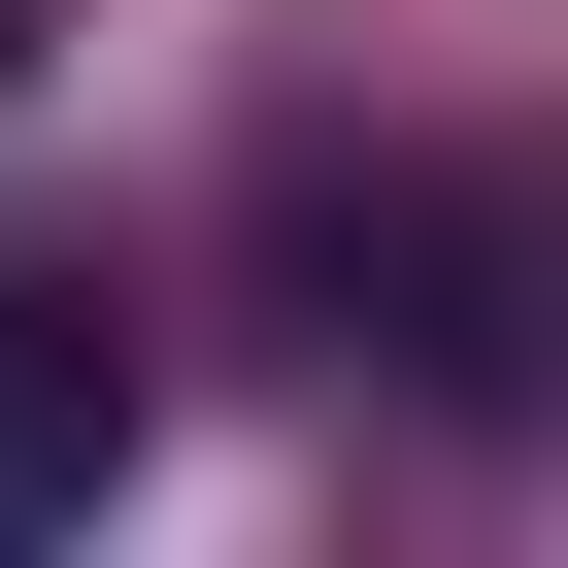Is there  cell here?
<instances>
[{
    "instance_id": "cell-1",
    "label": "cell",
    "mask_w": 568,
    "mask_h": 568,
    "mask_svg": "<svg viewBox=\"0 0 568 568\" xmlns=\"http://www.w3.org/2000/svg\"><path fill=\"white\" fill-rule=\"evenodd\" d=\"M101 468H134V335L68 267H0V535H101Z\"/></svg>"
},
{
    "instance_id": "cell-2",
    "label": "cell",
    "mask_w": 568,
    "mask_h": 568,
    "mask_svg": "<svg viewBox=\"0 0 568 568\" xmlns=\"http://www.w3.org/2000/svg\"><path fill=\"white\" fill-rule=\"evenodd\" d=\"M0 68H34V0H0Z\"/></svg>"
}]
</instances>
